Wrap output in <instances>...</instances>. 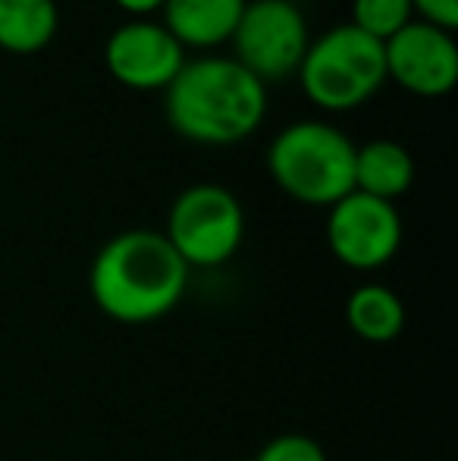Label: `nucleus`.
Masks as SVG:
<instances>
[{
    "instance_id": "39448f33",
    "label": "nucleus",
    "mask_w": 458,
    "mask_h": 461,
    "mask_svg": "<svg viewBox=\"0 0 458 461\" xmlns=\"http://www.w3.org/2000/svg\"><path fill=\"white\" fill-rule=\"evenodd\" d=\"M166 242L185 267H220L245 239V211L229 188L198 183L176 194L166 213Z\"/></svg>"
},
{
    "instance_id": "4468645a",
    "label": "nucleus",
    "mask_w": 458,
    "mask_h": 461,
    "mask_svg": "<svg viewBox=\"0 0 458 461\" xmlns=\"http://www.w3.org/2000/svg\"><path fill=\"white\" fill-rule=\"evenodd\" d=\"M415 19L411 0H352V25L386 44Z\"/></svg>"
},
{
    "instance_id": "20e7f679",
    "label": "nucleus",
    "mask_w": 458,
    "mask_h": 461,
    "mask_svg": "<svg viewBox=\"0 0 458 461\" xmlns=\"http://www.w3.org/2000/svg\"><path fill=\"white\" fill-rule=\"evenodd\" d=\"M295 76L308 101L327 113L361 107L390 82L383 44L358 32L352 23L314 38Z\"/></svg>"
},
{
    "instance_id": "f257e3e1",
    "label": "nucleus",
    "mask_w": 458,
    "mask_h": 461,
    "mask_svg": "<svg viewBox=\"0 0 458 461\" xmlns=\"http://www.w3.org/2000/svg\"><path fill=\"white\" fill-rule=\"evenodd\" d=\"M164 113L185 141L227 148L245 141L267 116V86L232 57L185 60L164 92Z\"/></svg>"
},
{
    "instance_id": "dca6fc26",
    "label": "nucleus",
    "mask_w": 458,
    "mask_h": 461,
    "mask_svg": "<svg viewBox=\"0 0 458 461\" xmlns=\"http://www.w3.org/2000/svg\"><path fill=\"white\" fill-rule=\"evenodd\" d=\"M411 10L415 16H421V23H430L436 29H458V0H411Z\"/></svg>"
},
{
    "instance_id": "f3484780",
    "label": "nucleus",
    "mask_w": 458,
    "mask_h": 461,
    "mask_svg": "<svg viewBox=\"0 0 458 461\" xmlns=\"http://www.w3.org/2000/svg\"><path fill=\"white\" fill-rule=\"evenodd\" d=\"M113 4L132 19H148L151 13H157L164 6V0H113Z\"/></svg>"
},
{
    "instance_id": "0eeeda50",
    "label": "nucleus",
    "mask_w": 458,
    "mask_h": 461,
    "mask_svg": "<svg viewBox=\"0 0 458 461\" xmlns=\"http://www.w3.org/2000/svg\"><path fill=\"white\" fill-rule=\"evenodd\" d=\"M327 245L352 270H380L402 245V217L396 204L348 192L327 213Z\"/></svg>"
},
{
    "instance_id": "1a4fd4ad",
    "label": "nucleus",
    "mask_w": 458,
    "mask_h": 461,
    "mask_svg": "<svg viewBox=\"0 0 458 461\" xmlns=\"http://www.w3.org/2000/svg\"><path fill=\"white\" fill-rule=\"evenodd\" d=\"M104 67L120 86L132 92H166V86L185 67V50L164 29V23L129 19L107 38Z\"/></svg>"
},
{
    "instance_id": "423d86ee",
    "label": "nucleus",
    "mask_w": 458,
    "mask_h": 461,
    "mask_svg": "<svg viewBox=\"0 0 458 461\" xmlns=\"http://www.w3.org/2000/svg\"><path fill=\"white\" fill-rule=\"evenodd\" d=\"M229 44L232 60L267 86L299 73L311 35L292 0H248Z\"/></svg>"
},
{
    "instance_id": "9b49d317",
    "label": "nucleus",
    "mask_w": 458,
    "mask_h": 461,
    "mask_svg": "<svg viewBox=\"0 0 458 461\" xmlns=\"http://www.w3.org/2000/svg\"><path fill=\"white\" fill-rule=\"evenodd\" d=\"M415 185V158L392 139H371L355 148V192L390 201L402 198Z\"/></svg>"
},
{
    "instance_id": "2eb2a0df",
    "label": "nucleus",
    "mask_w": 458,
    "mask_h": 461,
    "mask_svg": "<svg viewBox=\"0 0 458 461\" xmlns=\"http://www.w3.org/2000/svg\"><path fill=\"white\" fill-rule=\"evenodd\" d=\"M251 461H327V452L305 433H280L264 443V449Z\"/></svg>"
},
{
    "instance_id": "f03ea898",
    "label": "nucleus",
    "mask_w": 458,
    "mask_h": 461,
    "mask_svg": "<svg viewBox=\"0 0 458 461\" xmlns=\"http://www.w3.org/2000/svg\"><path fill=\"white\" fill-rule=\"evenodd\" d=\"M92 298L116 323H151L185 295L189 267L164 232L126 230L101 245L92 261Z\"/></svg>"
},
{
    "instance_id": "6e6552de",
    "label": "nucleus",
    "mask_w": 458,
    "mask_h": 461,
    "mask_svg": "<svg viewBox=\"0 0 458 461\" xmlns=\"http://www.w3.org/2000/svg\"><path fill=\"white\" fill-rule=\"evenodd\" d=\"M386 79L415 97H443L458 82V44L453 32L411 19L383 44Z\"/></svg>"
},
{
    "instance_id": "7ed1b4c3",
    "label": "nucleus",
    "mask_w": 458,
    "mask_h": 461,
    "mask_svg": "<svg viewBox=\"0 0 458 461\" xmlns=\"http://www.w3.org/2000/svg\"><path fill=\"white\" fill-rule=\"evenodd\" d=\"M355 141L324 120L289 122L267 148V170L283 194L308 207H333L355 192Z\"/></svg>"
},
{
    "instance_id": "f8f14e48",
    "label": "nucleus",
    "mask_w": 458,
    "mask_h": 461,
    "mask_svg": "<svg viewBox=\"0 0 458 461\" xmlns=\"http://www.w3.org/2000/svg\"><path fill=\"white\" fill-rule=\"evenodd\" d=\"M60 32L57 0H0V50L31 57L50 48Z\"/></svg>"
},
{
    "instance_id": "ddd939ff",
    "label": "nucleus",
    "mask_w": 458,
    "mask_h": 461,
    "mask_svg": "<svg viewBox=\"0 0 458 461\" xmlns=\"http://www.w3.org/2000/svg\"><path fill=\"white\" fill-rule=\"evenodd\" d=\"M346 323L364 342H392L405 327V304L392 289L380 283H367L348 295Z\"/></svg>"
},
{
    "instance_id": "9d476101",
    "label": "nucleus",
    "mask_w": 458,
    "mask_h": 461,
    "mask_svg": "<svg viewBox=\"0 0 458 461\" xmlns=\"http://www.w3.org/2000/svg\"><path fill=\"white\" fill-rule=\"evenodd\" d=\"M248 0H164V29L183 50H217L229 44Z\"/></svg>"
}]
</instances>
